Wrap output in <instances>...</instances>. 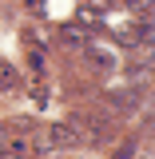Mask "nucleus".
Returning <instances> with one entry per match:
<instances>
[{
    "instance_id": "nucleus-5",
    "label": "nucleus",
    "mask_w": 155,
    "mask_h": 159,
    "mask_svg": "<svg viewBox=\"0 0 155 159\" xmlns=\"http://www.w3.org/2000/svg\"><path fill=\"white\" fill-rule=\"evenodd\" d=\"M80 24H92V28H96V24H99V8L84 4V8H80Z\"/></svg>"
},
{
    "instance_id": "nucleus-3",
    "label": "nucleus",
    "mask_w": 155,
    "mask_h": 159,
    "mask_svg": "<svg viewBox=\"0 0 155 159\" xmlns=\"http://www.w3.org/2000/svg\"><path fill=\"white\" fill-rule=\"evenodd\" d=\"M16 80H20V72L8 64V60H0V92H12V88H16Z\"/></svg>"
},
{
    "instance_id": "nucleus-11",
    "label": "nucleus",
    "mask_w": 155,
    "mask_h": 159,
    "mask_svg": "<svg viewBox=\"0 0 155 159\" xmlns=\"http://www.w3.org/2000/svg\"><path fill=\"white\" fill-rule=\"evenodd\" d=\"M0 159H16V155H0Z\"/></svg>"
},
{
    "instance_id": "nucleus-10",
    "label": "nucleus",
    "mask_w": 155,
    "mask_h": 159,
    "mask_svg": "<svg viewBox=\"0 0 155 159\" xmlns=\"http://www.w3.org/2000/svg\"><path fill=\"white\" fill-rule=\"evenodd\" d=\"M4 139H8V127H0V151H4Z\"/></svg>"
},
{
    "instance_id": "nucleus-2",
    "label": "nucleus",
    "mask_w": 155,
    "mask_h": 159,
    "mask_svg": "<svg viewBox=\"0 0 155 159\" xmlns=\"http://www.w3.org/2000/svg\"><path fill=\"white\" fill-rule=\"evenodd\" d=\"M84 64L92 72H116V52H103V48H84Z\"/></svg>"
},
{
    "instance_id": "nucleus-9",
    "label": "nucleus",
    "mask_w": 155,
    "mask_h": 159,
    "mask_svg": "<svg viewBox=\"0 0 155 159\" xmlns=\"http://www.w3.org/2000/svg\"><path fill=\"white\" fill-rule=\"evenodd\" d=\"M60 36L68 40V44H80V32H76V28H64V32H60Z\"/></svg>"
},
{
    "instance_id": "nucleus-6",
    "label": "nucleus",
    "mask_w": 155,
    "mask_h": 159,
    "mask_svg": "<svg viewBox=\"0 0 155 159\" xmlns=\"http://www.w3.org/2000/svg\"><path fill=\"white\" fill-rule=\"evenodd\" d=\"M127 8H131V12H135V16H151V0H127Z\"/></svg>"
},
{
    "instance_id": "nucleus-7",
    "label": "nucleus",
    "mask_w": 155,
    "mask_h": 159,
    "mask_svg": "<svg viewBox=\"0 0 155 159\" xmlns=\"http://www.w3.org/2000/svg\"><path fill=\"white\" fill-rule=\"evenodd\" d=\"M131 151H135V143L127 139V143H119V151H116V159H131Z\"/></svg>"
},
{
    "instance_id": "nucleus-1",
    "label": "nucleus",
    "mask_w": 155,
    "mask_h": 159,
    "mask_svg": "<svg viewBox=\"0 0 155 159\" xmlns=\"http://www.w3.org/2000/svg\"><path fill=\"white\" fill-rule=\"evenodd\" d=\"M80 131L76 123L68 119V123H52V127H44V131H36V151L40 155H52V151H68V147H76L80 143Z\"/></svg>"
},
{
    "instance_id": "nucleus-4",
    "label": "nucleus",
    "mask_w": 155,
    "mask_h": 159,
    "mask_svg": "<svg viewBox=\"0 0 155 159\" xmlns=\"http://www.w3.org/2000/svg\"><path fill=\"white\" fill-rule=\"evenodd\" d=\"M28 68H32V76H44V52H40V48H32V52H28Z\"/></svg>"
},
{
    "instance_id": "nucleus-8",
    "label": "nucleus",
    "mask_w": 155,
    "mask_h": 159,
    "mask_svg": "<svg viewBox=\"0 0 155 159\" xmlns=\"http://www.w3.org/2000/svg\"><path fill=\"white\" fill-rule=\"evenodd\" d=\"M44 4H48V0H24V8H28V12H44Z\"/></svg>"
}]
</instances>
